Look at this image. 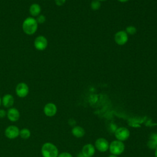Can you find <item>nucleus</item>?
<instances>
[{
    "label": "nucleus",
    "instance_id": "f257e3e1",
    "mask_svg": "<svg viewBox=\"0 0 157 157\" xmlns=\"http://www.w3.org/2000/svg\"><path fill=\"white\" fill-rule=\"evenodd\" d=\"M38 23L33 17H27L23 22L22 29L23 32L28 35H32L37 29Z\"/></svg>",
    "mask_w": 157,
    "mask_h": 157
},
{
    "label": "nucleus",
    "instance_id": "f03ea898",
    "mask_svg": "<svg viewBox=\"0 0 157 157\" xmlns=\"http://www.w3.org/2000/svg\"><path fill=\"white\" fill-rule=\"evenodd\" d=\"M41 153L43 157H57L58 150L53 144L45 142L41 147Z\"/></svg>",
    "mask_w": 157,
    "mask_h": 157
},
{
    "label": "nucleus",
    "instance_id": "7ed1b4c3",
    "mask_svg": "<svg viewBox=\"0 0 157 157\" xmlns=\"http://www.w3.org/2000/svg\"><path fill=\"white\" fill-rule=\"evenodd\" d=\"M109 150L112 155H119L124 150V144L120 140H113L109 145Z\"/></svg>",
    "mask_w": 157,
    "mask_h": 157
},
{
    "label": "nucleus",
    "instance_id": "20e7f679",
    "mask_svg": "<svg viewBox=\"0 0 157 157\" xmlns=\"http://www.w3.org/2000/svg\"><path fill=\"white\" fill-rule=\"evenodd\" d=\"M4 134L9 139H14L19 136L20 129L17 126L10 125L6 128Z\"/></svg>",
    "mask_w": 157,
    "mask_h": 157
},
{
    "label": "nucleus",
    "instance_id": "39448f33",
    "mask_svg": "<svg viewBox=\"0 0 157 157\" xmlns=\"http://www.w3.org/2000/svg\"><path fill=\"white\" fill-rule=\"evenodd\" d=\"M34 45L37 50L42 51L45 50L48 45L47 39L43 36H39L34 39Z\"/></svg>",
    "mask_w": 157,
    "mask_h": 157
},
{
    "label": "nucleus",
    "instance_id": "423d86ee",
    "mask_svg": "<svg viewBox=\"0 0 157 157\" xmlns=\"http://www.w3.org/2000/svg\"><path fill=\"white\" fill-rule=\"evenodd\" d=\"M130 132L129 131L124 127L118 128L115 130V136L116 138L120 141H124L128 139L129 137Z\"/></svg>",
    "mask_w": 157,
    "mask_h": 157
},
{
    "label": "nucleus",
    "instance_id": "0eeeda50",
    "mask_svg": "<svg viewBox=\"0 0 157 157\" xmlns=\"http://www.w3.org/2000/svg\"><path fill=\"white\" fill-rule=\"evenodd\" d=\"M17 95L20 98H25L29 93V87L28 85L24 82L19 83L15 88Z\"/></svg>",
    "mask_w": 157,
    "mask_h": 157
},
{
    "label": "nucleus",
    "instance_id": "6e6552de",
    "mask_svg": "<svg viewBox=\"0 0 157 157\" xmlns=\"http://www.w3.org/2000/svg\"><path fill=\"white\" fill-rule=\"evenodd\" d=\"M114 40L118 45H123L128 42V34L125 31H119L115 34Z\"/></svg>",
    "mask_w": 157,
    "mask_h": 157
},
{
    "label": "nucleus",
    "instance_id": "1a4fd4ad",
    "mask_svg": "<svg viewBox=\"0 0 157 157\" xmlns=\"http://www.w3.org/2000/svg\"><path fill=\"white\" fill-rule=\"evenodd\" d=\"M95 147L101 152H104L109 148L108 141L104 138H99L95 142Z\"/></svg>",
    "mask_w": 157,
    "mask_h": 157
},
{
    "label": "nucleus",
    "instance_id": "9d476101",
    "mask_svg": "<svg viewBox=\"0 0 157 157\" xmlns=\"http://www.w3.org/2000/svg\"><path fill=\"white\" fill-rule=\"evenodd\" d=\"M57 112V107L56 105L52 103L49 102L45 105L44 107V114L49 117L54 116Z\"/></svg>",
    "mask_w": 157,
    "mask_h": 157
},
{
    "label": "nucleus",
    "instance_id": "9b49d317",
    "mask_svg": "<svg viewBox=\"0 0 157 157\" xmlns=\"http://www.w3.org/2000/svg\"><path fill=\"white\" fill-rule=\"evenodd\" d=\"M20 117V112L15 107H10L7 112V117L9 120L12 122L17 121L19 120Z\"/></svg>",
    "mask_w": 157,
    "mask_h": 157
},
{
    "label": "nucleus",
    "instance_id": "f8f14e48",
    "mask_svg": "<svg viewBox=\"0 0 157 157\" xmlns=\"http://www.w3.org/2000/svg\"><path fill=\"white\" fill-rule=\"evenodd\" d=\"M95 152V147L90 144L85 145L82 148V153L85 157H91Z\"/></svg>",
    "mask_w": 157,
    "mask_h": 157
},
{
    "label": "nucleus",
    "instance_id": "ddd939ff",
    "mask_svg": "<svg viewBox=\"0 0 157 157\" xmlns=\"http://www.w3.org/2000/svg\"><path fill=\"white\" fill-rule=\"evenodd\" d=\"M14 104V98L12 94H6L2 98V104L6 108H10Z\"/></svg>",
    "mask_w": 157,
    "mask_h": 157
},
{
    "label": "nucleus",
    "instance_id": "4468645a",
    "mask_svg": "<svg viewBox=\"0 0 157 157\" xmlns=\"http://www.w3.org/2000/svg\"><path fill=\"white\" fill-rule=\"evenodd\" d=\"M29 13L33 17H37L39 15L40 12H41V7L40 6L37 4V3H34L31 5L29 7Z\"/></svg>",
    "mask_w": 157,
    "mask_h": 157
},
{
    "label": "nucleus",
    "instance_id": "2eb2a0df",
    "mask_svg": "<svg viewBox=\"0 0 157 157\" xmlns=\"http://www.w3.org/2000/svg\"><path fill=\"white\" fill-rule=\"evenodd\" d=\"M72 133L75 137L77 138H80L85 135V132L84 129L82 127L79 126H76L72 128Z\"/></svg>",
    "mask_w": 157,
    "mask_h": 157
},
{
    "label": "nucleus",
    "instance_id": "dca6fc26",
    "mask_svg": "<svg viewBox=\"0 0 157 157\" xmlns=\"http://www.w3.org/2000/svg\"><path fill=\"white\" fill-rule=\"evenodd\" d=\"M147 145H148V147L151 149H155L157 147V134H153L151 135Z\"/></svg>",
    "mask_w": 157,
    "mask_h": 157
},
{
    "label": "nucleus",
    "instance_id": "f3484780",
    "mask_svg": "<svg viewBox=\"0 0 157 157\" xmlns=\"http://www.w3.org/2000/svg\"><path fill=\"white\" fill-rule=\"evenodd\" d=\"M19 136L23 139H28L31 136V131L28 128H23L20 130Z\"/></svg>",
    "mask_w": 157,
    "mask_h": 157
},
{
    "label": "nucleus",
    "instance_id": "a211bd4d",
    "mask_svg": "<svg viewBox=\"0 0 157 157\" xmlns=\"http://www.w3.org/2000/svg\"><path fill=\"white\" fill-rule=\"evenodd\" d=\"M101 7V2L99 0H93L91 2V8L94 10H98Z\"/></svg>",
    "mask_w": 157,
    "mask_h": 157
},
{
    "label": "nucleus",
    "instance_id": "6ab92c4d",
    "mask_svg": "<svg viewBox=\"0 0 157 157\" xmlns=\"http://www.w3.org/2000/svg\"><path fill=\"white\" fill-rule=\"evenodd\" d=\"M136 31H137V29L134 26H128L126 28V33L131 34V35H133V34H136Z\"/></svg>",
    "mask_w": 157,
    "mask_h": 157
},
{
    "label": "nucleus",
    "instance_id": "aec40b11",
    "mask_svg": "<svg viewBox=\"0 0 157 157\" xmlns=\"http://www.w3.org/2000/svg\"><path fill=\"white\" fill-rule=\"evenodd\" d=\"M36 20V21H37L38 24L39 23V24H42V23H44L46 19H45V17L44 15H38L37 17V18Z\"/></svg>",
    "mask_w": 157,
    "mask_h": 157
},
{
    "label": "nucleus",
    "instance_id": "412c9836",
    "mask_svg": "<svg viewBox=\"0 0 157 157\" xmlns=\"http://www.w3.org/2000/svg\"><path fill=\"white\" fill-rule=\"evenodd\" d=\"M57 157H72V156L68 152H63L60 154H58Z\"/></svg>",
    "mask_w": 157,
    "mask_h": 157
},
{
    "label": "nucleus",
    "instance_id": "4be33fe9",
    "mask_svg": "<svg viewBox=\"0 0 157 157\" xmlns=\"http://www.w3.org/2000/svg\"><path fill=\"white\" fill-rule=\"evenodd\" d=\"M7 116V112L4 109H0V118H3Z\"/></svg>",
    "mask_w": 157,
    "mask_h": 157
},
{
    "label": "nucleus",
    "instance_id": "5701e85b",
    "mask_svg": "<svg viewBox=\"0 0 157 157\" xmlns=\"http://www.w3.org/2000/svg\"><path fill=\"white\" fill-rule=\"evenodd\" d=\"M55 2L57 6H63L65 3L66 0H55Z\"/></svg>",
    "mask_w": 157,
    "mask_h": 157
},
{
    "label": "nucleus",
    "instance_id": "b1692460",
    "mask_svg": "<svg viewBox=\"0 0 157 157\" xmlns=\"http://www.w3.org/2000/svg\"><path fill=\"white\" fill-rule=\"evenodd\" d=\"M77 157H85L83 155H82V153H80L78 155V156H77Z\"/></svg>",
    "mask_w": 157,
    "mask_h": 157
},
{
    "label": "nucleus",
    "instance_id": "393cba45",
    "mask_svg": "<svg viewBox=\"0 0 157 157\" xmlns=\"http://www.w3.org/2000/svg\"><path fill=\"white\" fill-rule=\"evenodd\" d=\"M118 1L121 2H127L128 0H118Z\"/></svg>",
    "mask_w": 157,
    "mask_h": 157
},
{
    "label": "nucleus",
    "instance_id": "a878e982",
    "mask_svg": "<svg viewBox=\"0 0 157 157\" xmlns=\"http://www.w3.org/2000/svg\"><path fill=\"white\" fill-rule=\"evenodd\" d=\"M155 157H157V147L155 148Z\"/></svg>",
    "mask_w": 157,
    "mask_h": 157
},
{
    "label": "nucleus",
    "instance_id": "bb28decb",
    "mask_svg": "<svg viewBox=\"0 0 157 157\" xmlns=\"http://www.w3.org/2000/svg\"><path fill=\"white\" fill-rule=\"evenodd\" d=\"M109 157H118V156L115 155H110Z\"/></svg>",
    "mask_w": 157,
    "mask_h": 157
},
{
    "label": "nucleus",
    "instance_id": "cd10ccee",
    "mask_svg": "<svg viewBox=\"0 0 157 157\" xmlns=\"http://www.w3.org/2000/svg\"><path fill=\"white\" fill-rule=\"evenodd\" d=\"M1 104H2V99L0 98V106L1 105Z\"/></svg>",
    "mask_w": 157,
    "mask_h": 157
},
{
    "label": "nucleus",
    "instance_id": "c85d7f7f",
    "mask_svg": "<svg viewBox=\"0 0 157 157\" xmlns=\"http://www.w3.org/2000/svg\"><path fill=\"white\" fill-rule=\"evenodd\" d=\"M99 1H105V0H99Z\"/></svg>",
    "mask_w": 157,
    "mask_h": 157
}]
</instances>
